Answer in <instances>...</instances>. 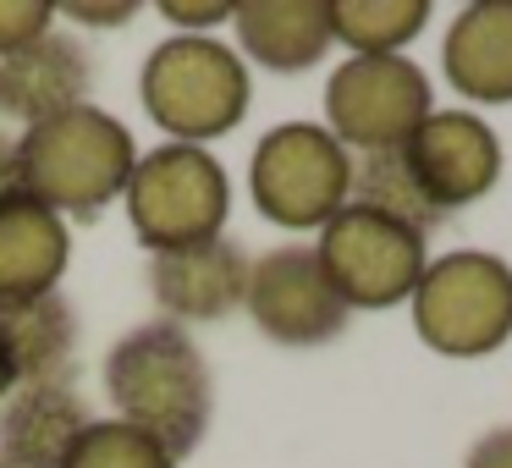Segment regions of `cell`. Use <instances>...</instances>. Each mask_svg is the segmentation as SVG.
Listing matches in <instances>:
<instances>
[{"mask_svg":"<svg viewBox=\"0 0 512 468\" xmlns=\"http://www.w3.org/2000/svg\"><path fill=\"white\" fill-rule=\"evenodd\" d=\"M56 17H72V23H89V28H122L138 17L133 0H111V6H89V0H67Z\"/></svg>","mask_w":512,"mask_h":468,"instance_id":"obj_23","label":"cell"},{"mask_svg":"<svg viewBox=\"0 0 512 468\" xmlns=\"http://www.w3.org/2000/svg\"><path fill=\"white\" fill-rule=\"evenodd\" d=\"M402 166L419 182L435 215L479 204L501 182V138L474 111H435L419 133L402 144Z\"/></svg>","mask_w":512,"mask_h":468,"instance_id":"obj_10","label":"cell"},{"mask_svg":"<svg viewBox=\"0 0 512 468\" xmlns=\"http://www.w3.org/2000/svg\"><path fill=\"white\" fill-rule=\"evenodd\" d=\"M435 116V94L408 56H347L325 83V133L347 155H391Z\"/></svg>","mask_w":512,"mask_h":468,"instance_id":"obj_7","label":"cell"},{"mask_svg":"<svg viewBox=\"0 0 512 468\" xmlns=\"http://www.w3.org/2000/svg\"><path fill=\"white\" fill-rule=\"evenodd\" d=\"M441 72L463 100L512 105V0H474L441 45Z\"/></svg>","mask_w":512,"mask_h":468,"instance_id":"obj_15","label":"cell"},{"mask_svg":"<svg viewBox=\"0 0 512 468\" xmlns=\"http://www.w3.org/2000/svg\"><path fill=\"white\" fill-rule=\"evenodd\" d=\"M347 204H364V210H375V215H391V221L413 226L419 237H430L435 226H441V215L430 210V199H424L419 182L408 177V166H402V149H391V155H358Z\"/></svg>","mask_w":512,"mask_h":468,"instance_id":"obj_19","label":"cell"},{"mask_svg":"<svg viewBox=\"0 0 512 468\" xmlns=\"http://www.w3.org/2000/svg\"><path fill=\"white\" fill-rule=\"evenodd\" d=\"M78 309L61 292L28 303H0V347L12 358L17 386H72L78 364Z\"/></svg>","mask_w":512,"mask_h":468,"instance_id":"obj_17","label":"cell"},{"mask_svg":"<svg viewBox=\"0 0 512 468\" xmlns=\"http://www.w3.org/2000/svg\"><path fill=\"white\" fill-rule=\"evenodd\" d=\"M89 424L94 413L72 386H12V397L0 402V463L67 468Z\"/></svg>","mask_w":512,"mask_h":468,"instance_id":"obj_14","label":"cell"},{"mask_svg":"<svg viewBox=\"0 0 512 468\" xmlns=\"http://www.w3.org/2000/svg\"><path fill=\"white\" fill-rule=\"evenodd\" d=\"M160 17L166 23H177V28H188V34H204V28H215V23H232V6L226 0H160Z\"/></svg>","mask_w":512,"mask_h":468,"instance_id":"obj_22","label":"cell"},{"mask_svg":"<svg viewBox=\"0 0 512 468\" xmlns=\"http://www.w3.org/2000/svg\"><path fill=\"white\" fill-rule=\"evenodd\" d=\"M89 78L94 67L83 39L50 28L45 39H34L28 50L0 61V116H17L23 127L67 116L78 105H89Z\"/></svg>","mask_w":512,"mask_h":468,"instance_id":"obj_12","label":"cell"},{"mask_svg":"<svg viewBox=\"0 0 512 468\" xmlns=\"http://www.w3.org/2000/svg\"><path fill=\"white\" fill-rule=\"evenodd\" d=\"M67 468H177V457L155 441V435L133 430L122 419H94L83 441L72 446Z\"/></svg>","mask_w":512,"mask_h":468,"instance_id":"obj_20","label":"cell"},{"mask_svg":"<svg viewBox=\"0 0 512 468\" xmlns=\"http://www.w3.org/2000/svg\"><path fill=\"white\" fill-rule=\"evenodd\" d=\"M408 303L424 347L446 358H485L512 336V265L485 248H457L424 265Z\"/></svg>","mask_w":512,"mask_h":468,"instance_id":"obj_5","label":"cell"},{"mask_svg":"<svg viewBox=\"0 0 512 468\" xmlns=\"http://www.w3.org/2000/svg\"><path fill=\"white\" fill-rule=\"evenodd\" d=\"M243 309L259 325V336H270L276 347H325L347 331V314H353L336 298L314 248H303V243L248 259Z\"/></svg>","mask_w":512,"mask_h":468,"instance_id":"obj_9","label":"cell"},{"mask_svg":"<svg viewBox=\"0 0 512 468\" xmlns=\"http://www.w3.org/2000/svg\"><path fill=\"white\" fill-rule=\"evenodd\" d=\"M463 468H512V424H496V430L479 435V441L468 446Z\"/></svg>","mask_w":512,"mask_h":468,"instance_id":"obj_24","label":"cell"},{"mask_svg":"<svg viewBox=\"0 0 512 468\" xmlns=\"http://www.w3.org/2000/svg\"><path fill=\"white\" fill-rule=\"evenodd\" d=\"M149 292L166 309L171 325H215L232 309H243L248 292V254L232 237H210L193 248L149 254Z\"/></svg>","mask_w":512,"mask_h":468,"instance_id":"obj_11","label":"cell"},{"mask_svg":"<svg viewBox=\"0 0 512 468\" xmlns=\"http://www.w3.org/2000/svg\"><path fill=\"white\" fill-rule=\"evenodd\" d=\"M72 265V232L56 210L28 193L0 199V303H28L61 292Z\"/></svg>","mask_w":512,"mask_h":468,"instance_id":"obj_13","label":"cell"},{"mask_svg":"<svg viewBox=\"0 0 512 468\" xmlns=\"http://www.w3.org/2000/svg\"><path fill=\"white\" fill-rule=\"evenodd\" d=\"M353 193V155L320 122H281L254 144L248 199L281 232H320Z\"/></svg>","mask_w":512,"mask_h":468,"instance_id":"obj_6","label":"cell"},{"mask_svg":"<svg viewBox=\"0 0 512 468\" xmlns=\"http://www.w3.org/2000/svg\"><path fill=\"white\" fill-rule=\"evenodd\" d=\"M23 160V193L56 210L61 221H94L105 204L122 199L127 177L138 166V144L127 122H116L100 105H78L67 116H50L17 133Z\"/></svg>","mask_w":512,"mask_h":468,"instance_id":"obj_2","label":"cell"},{"mask_svg":"<svg viewBox=\"0 0 512 468\" xmlns=\"http://www.w3.org/2000/svg\"><path fill=\"white\" fill-rule=\"evenodd\" d=\"M237 45L265 72H309L325 61L331 39V0H243L232 6Z\"/></svg>","mask_w":512,"mask_h":468,"instance_id":"obj_16","label":"cell"},{"mask_svg":"<svg viewBox=\"0 0 512 468\" xmlns=\"http://www.w3.org/2000/svg\"><path fill=\"white\" fill-rule=\"evenodd\" d=\"M105 397L116 419L155 435L171 457H188L215 419L210 358L171 320H149L116 336L105 353Z\"/></svg>","mask_w":512,"mask_h":468,"instance_id":"obj_1","label":"cell"},{"mask_svg":"<svg viewBox=\"0 0 512 468\" xmlns=\"http://www.w3.org/2000/svg\"><path fill=\"white\" fill-rule=\"evenodd\" d=\"M12 386H17V375H12V358H6V347H0V402L12 397Z\"/></svg>","mask_w":512,"mask_h":468,"instance_id":"obj_26","label":"cell"},{"mask_svg":"<svg viewBox=\"0 0 512 468\" xmlns=\"http://www.w3.org/2000/svg\"><path fill=\"white\" fill-rule=\"evenodd\" d=\"M23 193V160H17V138H0V199Z\"/></svg>","mask_w":512,"mask_h":468,"instance_id":"obj_25","label":"cell"},{"mask_svg":"<svg viewBox=\"0 0 512 468\" xmlns=\"http://www.w3.org/2000/svg\"><path fill=\"white\" fill-rule=\"evenodd\" d=\"M0 468H6V463H0Z\"/></svg>","mask_w":512,"mask_h":468,"instance_id":"obj_27","label":"cell"},{"mask_svg":"<svg viewBox=\"0 0 512 468\" xmlns=\"http://www.w3.org/2000/svg\"><path fill=\"white\" fill-rule=\"evenodd\" d=\"M133 237L149 254H171V248H193L226 237V215H232V182L226 166L199 144H160L138 155L133 177L122 188Z\"/></svg>","mask_w":512,"mask_h":468,"instance_id":"obj_4","label":"cell"},{"mask_svg":"<svg viewBox=\"0 0 512 468\" xmlns=\"http://www.w3.org/2000/svg\"><path fill=\"white\" fill-rule=\"evenodd\" d=\"M314 259H320V270L331 276L336 298L347 309H391V303H408L419 276H424V265H430L424 237L413 226L391 221V215H375L364 204H342L320 226Z\"/></svg>","mask_w":512,"mask_h":468,"instance_id":"obj_8","label":"cell"},{"mask_svg":"<svg viewBox=\"0 0 512 468\" xmlns=\"http://www.w3.org/2000/svg\"><path fill=\"white\" fill-rule=\"evenodd\" d=\"M56 28V6L50 0H0V61L28 50Z\"/></svg>","mask_w":512,"mask_h":468,"instance_id":"obj_21","label":"cell"},{"mask_svg":"<svg viewBox=\"0 0 512 468\" xmlns=\"http://www.w3.org/2000/svg\"><path fill=\"white\" fill-rule=\"evenodd\" d=\"M248 61L215 34H171L144 56L138 100L171 144H210L248 116Z\"/></svg>","mask_w":512,"mask_h":468,"instance_id":"obj_3","label":"cell"},{"mask_svg":"<svg viewBox=\"0 0 512 468\" xmlns=\"http://www.w3.org/2000/svg\"><path fill=\"white\" fill-rule=\"evenodd\" d=\"M424 0H331V39L353 56H402V45L424 34Z\"/></svg>","mask_w":512,"mask_h":468,"instance_id":"obj_18","label":"cell"}]
</instances>
